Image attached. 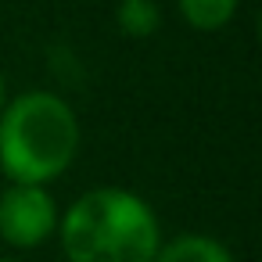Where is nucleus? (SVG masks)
<instances>
[{"instance_id":"obj_1","label":"nucleus","mask_w":262,"mask_h":262,"mask_svg":"<svg viewBox=\"0 0 262 262\" xmlns=\"http://www.w3.org/2000/svg\"><path fill=\"white\" fill-rule=\"evenodd\" d=\"M65 262H155L162 248L158 212L126 187H90L58 219Z\"/></svg>"},{"instance_id":"obj_2","label":"nucleus","mask_w":262,"mask_h":262,"mask_svg":"<svg viewBox=\"0 0 262 262\" xmlns=\"http://www.w3.org/2000/svg\"><path fill=\"white\" fill-rule=\"evenodd\" d=\"M79 140V115L61 94L26 90L0 108V172L11 183H54L76 162Z\"/></svg>"},{"instance_id":"obj_3","label":"nucleus","mask_w":262,"mask_h":262,"mask_svg":"<svg viewBox=\"0 0 262 262\" xmlns=\"http://www.w3.org/2000/svg\"><path fill=\"white\" fill-rule=\"evenodd\" d=\"M61 208L47 187L8 183L0 190V241L18 251L43 248L58 233Z\"/></svg>"},{"instance_id":"obj_4","label":"nucleus","mask_w":262,"mask_h":262,"mask_svg":"<svg viewBox=\"0 0 262 262\" xmlns=\"http://www.w3.org/2000/svg\"><path fill=\"white\" fill-rule=\"evenodd\" d=\"M155 262H237V255L208 233H180L172 241H162Z\"/></svg>"},{"instance_id":"obj_5","label":"nucleus","mask_w":262,"mask_h":262,"mask_svg":"<svg viewBox=\"0 0 262 262\" xmlns=\"http://www.w3.org/2000/svg\"><path fill=\"white\" fill-rule=\"evenodd\" d=\"M176 4L183 22L198 33H219L241 11V0H176Z\"/></svg>"},{"instance_id":"obj_6","label":"nucleus","mask_w":262,"mask_h":262,"mask_svg":"<svg viewBox=\"0 0 262 262\" xmlns=\"http://www.w3.org/2000/svg\"><path fill=\"white\" fill-rule=\"evenodd\" d=\"M115 22L126 36L133 40H144V36H155L158 26H162V8L155 0H115Z\"/></svg>"},{"instance_id":"obj_7","label":"nucleus","mask_w":262,"mask_h":262,"mask_svg":"<svg viewBox=\"0 0 262 262\" xmlns=\"http://www.w3.org/2000/svg\"><path fill=\"white\" fill-rule=\"evenodd\" d=\"M8 104V79H4V72H0V108Z\"/></svg>"},{"instance_id":"obj_8","label":"nucleus","mask_w":262,"mask_h":262,"mask_svg":"<svg viewBox=\"0 0 262 262\" xmlns=\"http://www.w3.org/2000/svg\"><path fill=\"white\" fill-rule=\"evenodd\" d=\"M0 262H22V258H8V255H0Z\"/></svg>"}]
</instances>
